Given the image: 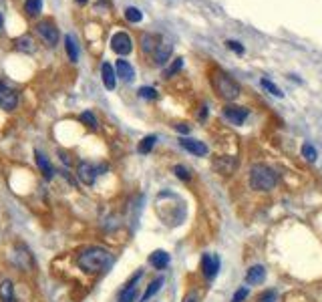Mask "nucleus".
Segmentation results:
<instances>
[{
	"mask_svg": "<svg viewBox=\"0 0 322 302\" xmlns=\"http://www.w3.org/2000/svg\"><path fill=\"white\" fill-rule=\"evenodd\" d=\"M113 264V254L101 246H91L77 256V266L89 274L103 272Z\"/></svg>",
	"mask_w": 322,
	"mask_h": 302,
	"instance_id": "1",
	"label": "nucleus"
},
{
	"mask_svg": "<svg viewBox=\"0 0 322 302\" xmlns=\"http://www.w3.org/2000/svg\"><path fill=\"white\" fill-rule=\"evenodd\" d=\"M276 183H278V174L272 167H268L264 163L252 165V169H250V187L252 189H256V191H270V189L276 187Z\"/></svg>",
	"mask_w": 322,
	"mask_h": 302,
	"instance_id": "2",
	"label": "nucleus"
},
{
	"mask_svg": "<svg viewBox=\"0 0 322 302\" xmlns=\"http://www.w3.org/2000/svg\"><path fill=\"white\" fill-rule=\"evenodd\" d=\"M211 85H213V91H216L226 101H234L235 97L240 95V85L235 83L230 75H226L224 71H216V73H213Z\"/></svg>",
	"mask_w": 322,
	"mask_h": 302,
	"instance_id": "3",
	"label": "nucleus"
},
{
	"mask_svg": "<svg viewBox=\"0 0 322 302\" xmlns=\"http://www.w3.org/2000/svg\"><path fill=\"white\" fill-rule=\"evenodd\" d=\"M103 169L105 167H95L89 161H81L79 167H77V176H79V180L85 185H93L95 180H97V176H99V171H103Z\"/></svg>",
	"mask_w": 322,
	"mask_h": 302,
	"instance_id": "4",
	"label": "nucleus"
},
{
	"mask_svg": "<svg viewBox=\"0 0 322 302\" xmlns=\"http://www.w3.org/2000/svg\"><path fill=\"white\" fill-rule=\"evenodd\" d=\"M143 278V272H135L131 278H129V282L125 284V288L121 290L119 294V302H135V296H137V288H139V280Z\"/></svg>",
	"mask_w": 322,
	"mask_h": 302,
	"instance_id": "5",
	"label": "nucleus"
},
{
	"mask_svg": "<svg viewBox=\"0 0 322 302\" xmlns=\"http://www.w3.org/2000/svg\"><path fill=\"white\" fill-rule=\"evenodd\" d=\"M111 49H113L117 55L125 57V55L131 53V49H133V42H131V38H129V34H127V32H115V34H113V38H111Z\"/></svg>",
	"mask_w": 322,
	"mask_h": 302,
	"instance_id": "6",
	"label": "nucleus"
},
{
	"mask_svg": "<svg viewBox=\"0 0 322 302\" xmlns=\"http://www.w3.org/2000/svg\"><path fill=\"white\" fill-rule=\"evenodd\" d=\"M16 105H18L16 91H12L10 87H6V85L0 81V109L12 111V109H16Z\"/></svg>",
	"mask_w": 322,
	"mask_h": 302,
	"instance_id": "7",
	"label": "nucleus"
},
{
	"mask_svg": "<svg viewBox=\"0 0 322 302\" xmlns=\"http://www.w3.org/2000/svg\"><path fill=\"white\" fill-rule=\"evenodd\" d=\"M202 272L207 280H213L220 272V256L218 254H204L202 258Z\"/></svg>",
	"mask_w": 322,
	"mask_h": 302,
	"instance_id": "8",
	"label": "nucleus"
},
{
	"mask_svg": "<svg viewBox=\"0 0 322 302\" xmlns=\"http://www.w3.org/2000/svg\"><path fill=\"white\" fill-rule=\"evenodd\" d=\"M248 109H244V107H235V105H228L224 109V117L232 123V125H242L246 119H248Z\"/></svg>",
	"mask_w": 322,
	"mask_h": 302,
	"instance_id": "9",
	"label": "nucleus"
},
{
	"mask_svg": "<svg viewBox=\"0 0 322 302\" xmlns=\"http://www.w3.org/2000/svg\"><path fill=\"white\" fill-rule=\"evenodd\" d=\"M36 30H38V34L42 38L49 42V45H57V42H59V29L51 23V20H42V23H38Z\"/></svg>",
	"mask_w": 322,
	"mask_h": 302,
	"instance_id": "10",
	"label": "nucleus"
},
{
	"mask_svg": "<svg viewBox=\"0 0 322 302\" xmlns=\"http://www.w3.org/2000/svg\"><path fill=\"white\" fill-rule=\"evenodd\" d=\"M179 145H181L185 151H189V153L198 155V157H204V155L207 153V145H205L204 141H198V139H187V137H183V139L179 141Z\"/></svg>",
	"mask_w": 322,
	"mask_h": 302,
	"instance_id": "11",
	"label": "nucleus"
},
{
	"mask_svg": "<svg viewBox=\"0 0 322 302\" xmlns=\"http://www.w3.org/2000/svg\"><path fill=\"white\" fill-rule=\"evenodd\" d=\"M34 157H36V165H38V169L42 171V176H45V180H51L53 176H55V169H53V165L49 163V159H47V155L42 153V151H34Z\"/></svg>",
	"mask_w": 322,
	"mask_h": 302,
	"instance_id": "12",
	"label": "nucleus"
},
{
	"mask_svg": "<svg viewBox=\"0 0 322 302\" xmlns=\"http://www.w3.org/2000/svg\"><path fill=\"white\" fill-rule=\"evenodd\" d=\"M115 75L117 77H121L123 81H127V83H131L133 81V77H135V71H133V67L129 64L127 60H123V59H119L117 60V64H115Z\"/></svg>",
	"mask_w": 322,
	"mask_h": 302,
	"instance_id": "13",
	"label": "nucleus"
},
{
	"mask_svg": "<svg viewBox=\"0 0 322 302\" xmlns=\"http://www.w3.org/2000/svg\"><path fill=\"white\" fill-rule=\"evenodd\" d=\"M101 75H103V83L107 89H115V83H117V75H115V69L111 67L109 62H103L101 64Z\"/></svg>",
	"mask_w": 322,
	"mask_h": 302,
	"instance_id": "14",
	"label": "nucleus"
},
{
	"mask_svg": "<svg viewBox=\"0 0 322 302\" xmlns=\"http://www.w3.org/2000/svg\"><path fill=\"white\" fill-rule=\"evenodd\" d=\"M0 300L2 302H16V296H14V284L10 278H4L0 282Z\"/></svg>",
	"mask_w": 322,
	"mask_h": 302,
	"instance_id": "15",
	"label": "nucleus"
},
{
	"mask_svg": "<svg viewBox=\"0 0 322 302\" xmlns=\"http://www.w3.org/2000/svg\"><path fill=\"white\" fill-rule=\"evenodd\" d=\"M264 278H266V270H264V266L258 264V266H252V268L248 270L246 282H248V284H262Z\"/></svg>",
	"mask_w": 322,
	"mask_h": 302,
	"instance_id": "16",
	"label": "nucleus"
},
{
	"mask_svg": "<svg viewBox=\"0 0 322 302\" xmlns=\"http://www.w3.org/2000/svg\"><path fill=\"white\" fill-rule=\"evenodd\" d=\"M149 262H151L157 270H165L169 266V254L163 250H155L151 256H149Z\"/></svg>",
	"mask_w": 322,
	"mask_h": 302,
	"instance_id": "17",
	"label": "nucleus"
},
{
	"mask_svg": "<svg viewBox=\"0 0 322 302\" xmlns=\"http://www.w3.org/2000/svg\"><path fill=\"white\" fill-rule=\"evenodd\" d=\"M171 53H174V47L167 45V42H161V45L155 47V62H157V64L167 62L169 57H171Z\"/></svg>",
	"mask_w": 322,
	"mask_h": 302,
	"instance_id": "18",
	"label": "nucleus"
},
{
	"mask_svg": "<svg viewBox=\"0 0 322 302\" xmlns=\"http://www.w3.org/2000/svg\"><path fill=\"white\" fill-rule=\"evenodd\" d=\"M64 47H67V55L73 62L79 60V47H77V38L73 34H67L64 36Z\"/></svg>",
	"mask_w": 322,
	"mask_h": 302,
	"instance_id": "19",
	"label": "nucleus"
},
{
	"mask_svg": "<svg viewBox=\"0 0 322 302\" xmlns=\"http://www.w3.org/2000/svg\"><path fill=\"white\" fill-rule=\"evenodd\" d=\"M163 282H165V280H163V276H159V278H155V280H153V282H151V284H149V286H147V290H145V294H143V298H141V300H143V302H147L149 298H153V296H155V294H157V292L161 290V286H163Z\"/></svg>",
	"mask_w": 322,
	"mask_h": 302,
	"instance_id": "20",
	"label": "nucleus"
},
{
	"mask_svg": "<svg viewBox=\"0 0 322 302\" xmlns=\"http://www.w3.org/2000/svg\"><path fill=\"white\" fill-rule=\"evenodd\" d=\"M155 42H157L155 34H149V32H143V34H141V49H143L145 53L155 51V47H157Z\"/></svg>",
	"mask_w": 322,
	"mask_h": 302,
	"instance_id": "21",
	"label": "nucleus"
},
{
	"mask_svg": "<svg viewBox=\"0 0 322 302\" xmlns=\"http://www.w3.org/2000/svg\"><path fill=\"white\" fill-rule=\"evenodd\" d=\"M16 49H18V51H27V53H32V51H34V40H32L29 34L20 36V38H16Z\"/></svg>",
	"mask_w": 322,
	"mask_h": 302,
	"instance_id": "22",
	"label": "nucleus"
},
{
	"mask_svg": "<svg viewBox=\"0 0 322 302\" xmlns=\"http://www.w3.org/2000/svg\"><path fill=\"white\" fill-rule=\"evenodd\" d=\"M155 141H157V137H155V135H147V137H145V139L139 143V153H149V151L153 149Z\"/></svg>",
	"mask_w": 322,
	"mask_h": 302,
	"instance_id": "23",
	"label": "nucleus"
},
{
	"mask_svg": "<svg viewBox=\"0 0 322 302\" xmlns=\"http://www.w3.org/2000/svg\"><path fill=\"white\" fill-rule=\"evenodd\" d=\"M125 18L129 20V23H139V20L143 18V12L139 8H135V6H129L125 10Z\"/></svg>",
	"mask_w": 322,
	"mask_h": 302,
	"instance_id": "24",
	"label": "nucleus"
},
{
	"mask_svg": "<svg viewBox=\"0 0 322 302\" xmlns=\"http://www.w3.org/2000/svg\"><path fill=\"white\" fill-rule=\"evenodd\" d=\"M40 8H42V0H27V4H25V10H27L30 16L38 14Z\"/></svg>",
	"mask_w": 322,
	"mask_h": 302,
	"instance_id": "25",
	"label": "nucleus"
},
{
	"mask_svg": "<svg viewBox=\"0 0 322 302\" xmlns=\"http://www.w3.org/2000/svg\"><path fill=\"white\" fill-rule=\"evenodd\" d=\"M262 87H264V89H266L270 95H274V97H284V93H282L280 89H278L274 83H270L268 79H262Z\"/></svg>",
	"mask_w": 322,
	"mask_h": 302,
	"instance_id": "26",
	"label": "nucleus"
},
{
	"mask_svg": "<svg viewBox=\"0 0 322 302\" xmlns=\"http://www.w3.org/2000/svg\"><path fill=\"white\" fill-rule=\"evenodd\" d=\"M81 121L87 123V127H91V129H97V127H99V121H97V117H95L91 111H85V113L81 115Z\"/></svg>",
	"mask_w": 322,
	"mask_h": 302,
	"instance_id": "27",
	"label": "nucleus"
},
{
	"mask_svg": "<svg viewBox=\"0 0 322 302\" xmlns=\"http://www.w3.org/2000/svg\"><path fill=\"white\" fill-rule=\"evenodd\" d=\"M302 155L312 163V161H316V157H318V153H316V149L310 145V143H306V145H302Z\"/></svg>",
	"mask_w": 322,
	"mask_h": 302,
	"instance_id": "28",
	"label": "nucleus"
},
{
	"mask_svg": "<svg viewBox=\"0 0 322 302\" xmlns=\"http://www.w3.org/2000/svg\"><path fill=\"white\" fill-rule=\"evenodd\" d=\"M174 171H176V176L179 178V180H183V181H187L191 176H189V169L187 167H183V165H176L174 167Z\"/></svg>",
	"mask_w": 322,
	"mask_h": 302,
	"instance_id": "29",
	"label": "nucleus"
},
{
	"mask_svg": "<svg viewBox=\"0 0 322 302\" xmlns=\"http://www.w3.org/2000/svg\"><path fill=\"white\" fill-rule=\"evenodd\" d=\"M139 97H143V99H155L157 97V91L153 87H141L139 89Z\"/></svg>",
	"mask_w": 322,
	"mask_h": 302,
	"instance_id": "30",
	"label": "nucleus"
},
{
	"mask_svg": "<svg viewBox=\"0 0 322 302\" xmlns=\"http://www.w3.org/2000/svg\"><path fill=\"white\" fill-rule=\"evenodd\" d=\"M183 67V59H176V62H174V67H169L167 71H165V77H171V75H176L179 69Z\"/></svg>",
	"mask_w": 322,
	"mask_h": 302,
	"instance_id": "31",
	"label": "nucleus"
},
{
	"mask_svg": "<svg viewBox=\"0 0 322 302\" xmlns=\"http://www.w3.org/2000/svg\"><path fill=\"white\" fill-rule=\"evenodd\" d=\"M248 298V288H240L238 292L234 294V298H232V302H244Z\"/></svg>",
	"mask_w": 322,
	"mask_h": 302,
	"instance_id": "32",
	"label": "nucleus"
},
{
	"mask_svg": "<svg viewBox=\"0 0 322 302\" xmlns=\"http://www.w3.org/2000/svg\"><path fill=\"white\" fill-rule=\"evenodd\" d=\"M226 45H228V49H232L234 53H238V55H244V47L240 45V42H235V40H228Z\"/></svg>",
	"mask_w": 322,
	"mask_h": 302,
	"instance_id": "33",
	"label": "nucleus"
},
{
	"mask_svg": "<svg viewBox=\"0 0 322 302\" xmlns=\"http://www.w3.org/2000/svg\"><path fill=\"white\" fill-rule=\"evenodd\" d=\"M274 298H276V292L268 290V292H264L260 298H258V302H274Z\"/></svg>",
	"mask_w": 322,
	"mask_h": 302,
	"instance_id": "34",
	"label": "nucleus"
},
{
	"mask_svg": "<svg viewBox=\"0 0 322 302\" xmlns=\"http://www.w3.org/2000/svg\"><path fill=\"white\" fill-rule=\"evenodd\" d=\"M183 302H200L198 292H187V294H185V298H183Z\"/></svg>",
	"mask_w": 322,
	"mask_h": 302,
	"instance_id": "35",
	"label": "nucleus"
},
{
	"mask_svg": "<svg viewBox=\"0 0 322 302\" xmlns=\"http://www.w3.org/2000/svg\"><path fill=\"white\" fill-rule=\"evenodd\" d=\"M176 129H177V131H181V133H189V127H187V125H183V123L176 125Z\"/></svg>",
	"mask_w": 322,
	"mask_h": 302,
	"instance_id": "36",
	"label": "nucleus"
},
{
	"mask_svg": "<svg viewBox=\"0 0 322 302\" xmlns=\"http://www.w3.org/2000/svg\"><path fill=\"white\" fill-rule=\"evenodd\" d=\"M207 115V107H202V111H200V119H205Z\"/></svg>",
	"mask_w": 322,
	"mask_h": 302,
	"instance_id": "37",
	"label": "nucleus"
},
{
	"mask_svg": "<svg viewBox=\"0 0 322 302\" xmlns=\"http://www.w3.org/2000/svg\"><path fill=\"white\" fill-rule=\"evenodd\" d=\"M2 20H4V18H2V14H0V29H2Z\"/></svg>",
	"mask_w": 322,
	"mask_h": 302,
	"instance_id": "38",
	"label": "nucleus"
},
{
	"mask_svg": "<svg viewBox=\"0 0 322 302\" xmlns=\"http://www.w3.org/2000/svg\"><path fill=\"white\" fill-rule=\"evenodd\" d=\"M77 2H79V4H85V2H87V0H77Z\"/></svg>",
	"mask_w": 322,
	"mask_h": 302,
	"instance_id": "39",
	"label": "nucleus"
}]
</instances>
